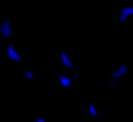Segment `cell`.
<instances>
[{
    "label": "cell",
    "instance_id": "6da1fadb",
    "mask_svg": "<svg viewBox=\"0 0 133 122\" xmlns=\"http://www.w3.org/2000/svg\"><path fill=\"white\" fill-rule=\"evenodd\" d=\"M128 72H129V67H128V64H125V63H120V64H118V66L110 72L109 79H112V80H115V81L119 82V80H122Z\"/></svg>",
    "mask_w": 133,
    "mask_h": 122
},
{
    "label": "cell",
    "instance_id": "7a4b0ae2",
    "mask_svg": "<svg viewBox=\"0 0 133 122\" xmlns=\"http://www.w3.org/2000/svg\"><path fill=\"white\" fill-rule=\"evenodd\" d=\"M59 60H61V63L63 64V67H65L67 71L74 72V70H75L74 62H72L70 54H69L66 50H61V53H59Z\"/></svg>",
    "mask_w": 133,
    "mask_h": 122
},
{
    "label": "cell",
    "instance_id": "3957f363",
    "mask_svg": "<svg viewBox=\"0 0 133 122\" xmlns=\"http://www.w3.org/2000/svg\"><path fill=\"white\" fill-rule=\"evenodd\" d=\"M13 34V27H12V22L6 18L0 23V35L4 39H10Z\"/></svg>",
    "mask_w": 133,
    "mask_h": 122
},
{
    "label": "cell",
    "instance_id": "277c9868",
    "mask_svg": "<svg viewBox=\"0 0 133 122\" xmlns=\"http://www.w3.org/2000/svg\"><path fill=\"white\" fill-rule=\"evenodd\" d=\"M6 54H8V58L12 60V62H16V63H21L22 62V57L19 54V51L17 50V48L13 45V44H9L8 48H6Z\"/></svg>",
    "mask_w": 133,
    "mask_h": 122
},
{
    "label": "cell",
    "instance_id": "5b68a950",
    "mask_svg": "<svg viewBox=\"0 0 133 122\" xmlns=\"http://www.w3.org/2000/svg\"><path fill=\"white\" fill-rule=\"evenodd\" d=\"M132 17H133V4L123 6L122 10H120V13H119V21L122 23H124V22L129 21Z\"/></svg>",
    "mask_w": 133,
    "mask_h": 122
},
{
    "label": "cell",
    "instance_id": "8992f818",
    "mask_svg": "<svg viewBox=\"0 0 133 122\" xmlns=\"http://www.w3.org/2000/svg\"><path fill=\"white\" fill-rule=\"evenodd\" d=\"M57 79H58L59 85L63 89H70L74 83V79L69 75H65V73H57Z\"/></svg>",
    "mask_w": 133,
    "mask_h": 122
},
{
    "label": "cell",
    "instance_id": "52a82bcc",
    "mask_svg": "<svg viewBox=\"0 0 133 122\" xmlns=\"http://www.w3.org/2000/svg\"><path fill=\"white\" fill-rule=\"evenodd\" d=\"M88 112L92 118H98V116H99L98 108H97V105L94 103H89L88 104Z\"/></svg>",
    "mask_w": 133,
    "mask_h": 122
},
{
    "label": "cell",
    "instance_id": "ba28073f",
    "mask_svg": "<svg viewBox=\"0 0 133 122\" xmlns=\"http://www.w3.org/2000/svg\"><path fill=\"white\" fill-rule=\"evenodd\" d=\"M23 73H25V77H26L29 81H32V80H35V73H34L31 70H29V68H25V70H23Z\"/></svg>",
    "mask_w": 133,
    "mask_h": 122
},
{
    "label": "cell",
    "instance_id": "9c48e42d",
    "mask_svg": "<svg viewBox=\"0 0 133 122\" xmlns=\"http://www.w3.org/2000/svg\"><path fill=\"white\" fill-rule=\"evenodd\" d=\"M118 85V81L112 80V79H109V86H116Z\"/></svg>",
    "mask_w": 133,
    "mask_h": 122
},
{
    "label": "cell",
    "instance_id": "30bf717a",
    "mask_svg": "<svg viewBox=\"0 0 133 122\" xmlns=\"http://www.w3.org/2000/svg\"><path fill=\"white\" fill-rule=\"evenodd\" d=\"M34 122H46V120H45V118H43V117H35Z\"/></svg>",
    "mask_w": 133,
    "mask_h": 122
},
{
    "label": "cell",
    "instance_id": "8fae6325",
    "mask_svg": "<svg viewBox=\"0 0 133 122\" xmlns=\"http://www.w3.org/2000/svg\"><path fill=\"white\" fill-rule=\"evenodd\" d=\"M132 31H133V26H132Z\"/></svg>",
    "mask_w": 133,
    "mask_h": 122
}]
</instances>
